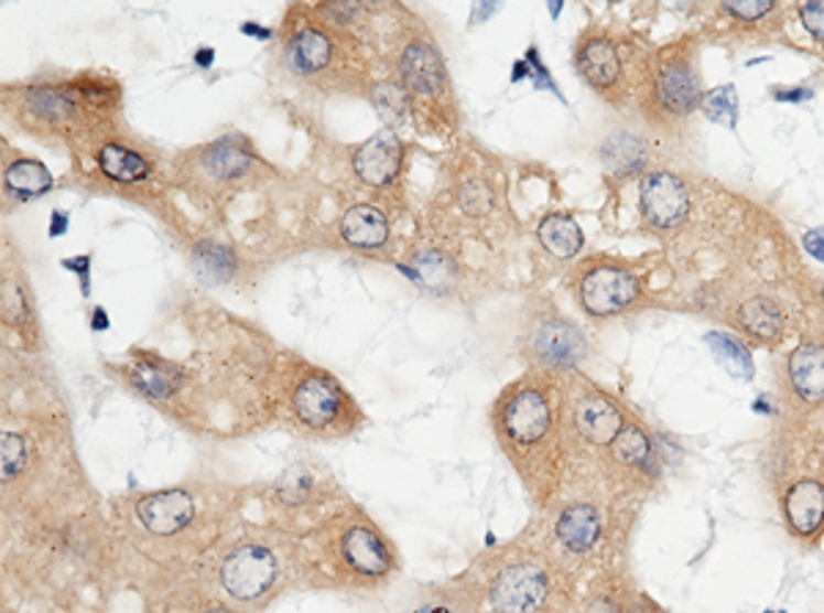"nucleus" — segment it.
I'll return each mask as SVG.
<instances>
[{
  "instance_id": "58836bf2",
  "label": "nucleus",
  "mask_w": 824,
  "mask_h": 613,
  "mask_svg": "<svg viewBox=\"0 0 824 613\" xmlns=\"http://www.w3.org/2000/svg\"><path fill=\"white\" fill-rule=\"evenodd\" d=\"M586 613H618V609L614 603H608V600H594Z\"/></svg>"
},
{
  "instance_id": "c9c22d12",
  "label": "nucleus",
  "mask_w": 824,
  "mask_h": 613,
  "mask_svg": "<svg viewBox=\"0 0 824 613\" xmlns=\"http://www.w3.org/2000/svg\"><path fill=\"white\" fill-rule=\"evenodd\" d=\"M803 245H805V250L814 256V259L824 261V228H814V232L805 234Z\"/></svg>"
},
{
  "instance_id": "2f4dec72",
  "label": "nucleus",
  "mask_w": 824,
  "mask_h": 613,
  "mask_svg": "<svg viewBox=\"0 0 824 613\" xmlns=\"http://www.w3.org/2000/svg\"><path fill=\"white\" fill-rule=\"evenodd\" d=\"M614 454L627 465H638L646 467L651 460V443L640 429L624 427L621 434L614 440Z\"/></svg>"
},
{
  "instance_id": "a211bd4d",
  "label": "nucleus",
  "mask_w": 824,
  "mask_h": 613,
  "mask_svg": "<svg viewBox=\"0 0 824 613\" xmlns=\"http://www.w3.org/2000/svg\"><path fill=\"white\" fill-rule=\"evenodd\" d=\"M55 187L53 174L39 158L3 147V165H0V191H3V209L22 206L47 196Z\"/></svg>"
},
{
  "instance_id": "f3484780",
  "label": "nucleus",
  "mask_w": 824,
  "mask_h": 613,
  "mask_svg": "<svg viewBox=\"0 0 824 613\" xmlns=\"http://www.w3.org/2000/svg\"><path fill=\"white\" fill-rule=\"evenodd\" d=\"M638 289V278L632 272L614 265H599L581 278L577 298L592 316H614L632 305Z\"/></svg>"
},
{
  "instance_id": "0eeeda50",
  "label": "nucleus",
  "mask_w": 824,
  "mask_h": 613,
  "mask_svg": "<svg viewBox=\"0 0 824 613\" xmlns=\"http://www.w3.org/2000/svg\"><path fill=\"white\" fill-rule=\"evenodd\" d=\"M308 572L303 537L281 526H256L226 545L217 561L223 594L239 605H264L289 578Z\"/></svg>"
},
{
  "instance_id": "f8f14e48",
  "label": "nucleus",
  "mask_w": 824,
  "mask_h": 613,
  "mask_svg": "<svg viewBox=\"0 0 824 613\" xmlns=\"http://www.w3.org/2000/svg\"><path fill=\"white\" fill-rule=\"evenodd\" d=\"M547 598V570L531 559L506 561L487 583V603L492 613H539Z\"/></svg>"
},
{
  "instance_id": "5701e85b",
  "label": "nucleus",
  "mask_w": 824,
  "mask_h": 613,
  "mask_svg": "<svg viewBox=\"0 0 824 613\" xmlns=\"http://www.w3.org/2000/svg\"><path fill=\"white\" fill-rule=\"evenodd\" d=\"M555 537L570 553H588L603 537V515L592 504H572L555 520Z\"/></svg>"
},
{
  "instance_id": "aec40b11",
  "label": "nucleus",
  "mask_w": 824,
  "mask_h": 613,
  "mask_svg": "<svg viewBox=\"0 0 824 613\" xmlns=\"http://www.w3.org/2000/svg\"><path fill=\"white\" fill-rule=\"evenodd\" d=\"M577 72L594 92H614L621 80V58H618L616 44L603 33L581 39L577 44Z\"/></svg>"
},
{
  "instance_id": "f03ea898",
  "label": "nucleus",
  "mask_w": 824,
  "mask_h": 613,
  "mask_svg": "<svg viewBox=\"0 0 824 613\" xmlns=\"http://www.w3.org/2000/svg\"><path fill=\"white\" fill-rule=\"evenodd\" d=\"M278 69L294 88L314 97H366L375 64L364 39L327 20L316 3L292 6L278 31Z\"/></svg>"
},
{
  "instance_id": "9b49d317",
  "label": "nucleus",
  "mask_w": 824,
  "mask_h": 613,
  "mask_svg": "<svg viewBox=\"0 0 824 613\" xmlns=\"http://www.w3.org/2000/svg\"><path fill=\"white\" fill-rule=\"evenodd\" d=\"M347 165L355 187L371 193V202L397 198L402 196L404 171H408V147L397 130L382 127L369 141L358 143L349 152Z\"/></svg>"
},
{
  "instance_id": "412c9836",
  "label": "nucleus",
  "mask_w": 824,
  "mask_h": 613,
  "mask_svg": "<svg viewBox=\"0 0 824 613\" xmlns=\"http://www.w3.org/2000/svg\"><path fill=\"white\" fill-rule=\"evenodd\" d=\"M572 421L577 434L594 445H614L624 429L621 410L603 394H583L572 408Z\"/></svg>"
},
{
  "instance_id": "e433bc0d",
  "label": "nucleus",
  "mask_w": 824,
  "mask_h": 613,
  "mask_svg": "<svg viewBox=\"0 0 824 613\" xmlns=\"http://www.w3.org/2000/svg\"><path fill=\"white\" fill-rule=\"evenodd\" d=\"M64 265L72 267V270L80 272L83 294H88V281H91V276H88V272H91V259H88V256H80V259H66Z\"/></svg>"
},
{
  "instance_id": "6ab92c4d",
  "label": "nucleus",
  "mask_w": 824,
  "mask_h": 613,
  "mask_svg": "<svg viewBox=\"0 0 824 613\" xmlns=\"http://www.w3.org/2000/svg\"><path fill=\"white\" fill-rule=\"evenodd\" d=\"M640 209L654 228H673L687 217L690 196L671 171H654L640 182Z\"/></svg>"
},
{
  "instance_id": "a878e982",
  "label": "nucleus",
  "mask_w": 824,
  "mask_h": 613,
  "mask_svg": "<svg viewBox=\"0 0 824 613\" xmlns=\"http://www.w3.org/2000/svg\"><path fill=\"white\" fill-rule=\"evenodd\" d=\"M787 517L803 537L814 534L824 520V487L820 482H798L787 493Z\"/></svg>"
},
{
  "instance_id": "a19ab883",
  "label": "nucleus",
  "mask_w": 824,
  "mask_h": 613,
  "mask_svg": "<svg viewBox=\"0 0 824 613\" xmlns=\"http://www.w3.org/2000/svg\"><path fill=\"white\" fill-rule=\"evenodd\" d=\"M108 327V316H105L102 309L94 311V331H105Z\"/></svg>"
},
{
  "instance_id": "4be33fe9",
  "label": "nucleus",
  "mask_w": 824,
  "mask_h": 613,
  "mask_svg": "<svg viewBox=\"0 0 824 613\" xmlns=\"http://www.w3.org/2000/svg\"><path fill=\"white\" fill-rule=\"evenodd\" d=\"M191 265L193 270H196V276L202 278V281L212 283V287H223V283L237 281L239 270H242V261H239L237 250L215 237L193 239Z\"/></svg>"
},
{
  "instance_id": "ea45409f",
  "label": "nucleus",
  "mask_w": 824,
  "mask_h": 613,
  "mask_svg": "<svg viewBox=\"0 0 824 613\" xmlns=\"http://www.w3.org/2000/svg\"><path fill=\"white\" fill-rule=\"evenodd\" d=\"M196 613H237V611L228 609V605H223V603H215V600H209V603H204Z\"/></svg>"
},
{
  "instance_id": "393cba45",
  "label": "nucleus",
  "mask_w": 824,
  "mask_h": 613,
  "mask_svg": "<svg viewBox=\"0 0 824 613\" xmlns=\"http://www.w3.org/2000/svg\"><path fill=\"white\" fill-rule=\"evenodd\" d=\"M701 88L684 64H665L657 77V103L665 114L684 116L698 105Z\"/></svg>"
},
{
  "instance_id": "6e6552de",
  "label": "nucleus",
  "mask_w": 824,
  "mask_h": 613,
  "mask_svg": "<svg viewBox=\"0 0 824 613\" xmlns=\"http://www.w3.org/2000/svg\"><path fill=\"white\" fill-rule=\"evenodd\" d=\"M278 171L261 158L242 132H226L202 147L185 149L171 160L174 191L187 193L206 209L226 206L234 196L264 185Z\"/></svg>"
},
{
  "instance_id": "20e7f679",
  "label": "nucleus",
  "mask_w": 824,
  "mask_h": 613,
  "mask_svg": "<svg viewBox=\"0 0 824 613\" xmlns=\"http://www.w3.org/2000/svg\"><path fill=\"white\" fill-rule=\"evenodd\" d=\"M303 537L308 572L327 576L347 589H377L399 576V550L360 506L327 512Z\"/></svg>"
},
{
  "instance_id": "9d476101",
  "label": "nucleus",
  "mask_w": 824,
  "mask_h": 613,
  "mask_svg": "<svg viewBox=\"0 0 824 613\" xmlns=\"http://www.w3.org/2000/svg\"><path fill=\"white\" fill-rule=\"evenodd\" d=\"M198 495L191 487L154 490V493L138 495L130 504V526L138 534H143L147 548H154L158 542H176L196 531L198 515Z\"/></svg>"
},
{
  "instance_id": "4c0bfd02",
  "label": "nucleus",
  "mask_w": 824,
  "mask_h": 613,
  "mask_svg": "<svg viewBox=\"0 0 824 613\" xmlns=\"http://www.w3.org/2000/svg\"><path fill=\"white\" fill-rule=\"evenodd\" d=\"M66 226H69V221H66V212H53V223H50V234L53 237H58V234L66 232Z\"/></svg>"
},
{
  "instance_id": "ddd939ff",
  "label": "nucleus",
  "mask_w": 824,
  "mask_h": 613,
  "mask_svg": "<svg viewBox=\"0 0 824 613\" xmlns=\"http://www.w3.org/2000/svg\"><path fill=\"white\" fill-rule=\"evenodd\" d=\"M525 349L536 364L547 369H572L586 358L588 342L564 316H536L528 327Z\"/></svg>"
},
{
  "instance_id": "2eb2a0df",
  "label": "nucleus",
  "mask_w": 824,
  "mask_h": 613,
  "mask_svg": "<svg viewBox=\"0 0 824 613\" xmlns=\"http://www.w3.org/2000/svg\"><path fill=\"white\" fill-rule=\"evenodd\" d=\"M336 239L355 254H386L393 243L391 215L375 202L349 204L336 221Z\"/></svg>"
},
{
  "instance_id": "423d86ee",
  "label": "nucleus",
  "mask_w": 824,
  "mask_h": 613,
  "mask_svg": "<svg viewBox=\"0 0 824 613\" xmlns=\"http://www.w3.org/2000/svg\"><path fill=\"white\" fill-rule=\"evenodd\" d=\"M388 77L408 99L412 127L423 136L448 138L459 130L462 114L448 64L423 22L402 20L388 50Z\"/></svg>"
},
{
  "instance_id": "c85d7f7f",
  "label": "nucleus",
  "mask_w": 824,
  "mask_h": 613,
  "mask_svg": "<svg viewBox=\"0 0 824 613\" xmlns=\"http://www.w3.org/2000/svg\"><path fill=\"white\" fill-rule=\"evenodd\" d=\"M739 325L748 333H753L756 338L772 342V338H778L783 333V314L772 300L753 298L739 309Z\"/></svg>"
},
{
  "instance_id": "4468645a",
  "label": "nucleus",
  "mask_w": 824,
  "mask_h": 613,
  "mask_svg": "<svg viewBox=\"0 0 824 613\" xmlns=\"http://www.w3.org/2000/svg\"><path fill=\"white\" fill-rule=\"evenodd\" d=\"M341 498L338 487L333 484V478H322L314 467L294 465L292 471L283 473L275 482L272 490V501H275V512L286 520H292L297 515V520L303 515L319 509H336V501Z\"/></svg>"
},
{
  "instance_id": "b1692460",
  "label": "nucleus",
  "mask_w": 824,
  "mask_h": 613,
  "mask_svg": "<svg viewBox=\"0 0 824 613\" xmlns=\"http://www.w3.org/2000/svg\"><path fill=\"white\" fill-rule=\"evenodd\" d=\"M451 206H454L459 215H465L467 221H481L495 212V191L481 174L470 169V165H462L454 176H451Z\"/></svg>"
},
{
  "instance_id": "7ed1b4c3",
  "label": "nucleus",
  "mask_w": 824,
  "mask_h": 613,
  "mask_svg": "<svg viewBox=\"0 0 824 613\" xmlns=\"http://www.w3.org/2000/svg\"><path fill=\"white\" fill-rule=\"evenodd\" d=\"M75 160L86 191L147 206L160 221L176 223L171 163L141 136L119 125L94 138Z\"/></svg>"
},
{
  "instance_id": "7c9ffc66",
  "label": "nucleus",
  "mask_w": 824,
  "mask_h": 613,
  "mask_svg": "<svg viewBox=\"0 0 824 613\" xmlns=\"http://www.w3.org/2000/svg\"><path fill=\"white\" fill-rule=\"evenodd\" d=\"M701 108H704L706 119H712L715 125H726V127H737V92L734 86H720L715 92L704 94L701 97Z\"/></svg>"
},
{
  "instance_id": "473e14b6",
  "label": "nucleus",
  "mask_w": 824,
  "mask_h": 613,
  "mask_svg": "<svg viewBox=\"0 0 824 613\" xmlns=\"http://www.w3.org/2000/svg\"><path fill=\"white\" fill-rule=\"evenodd\" d=\"M467 609H470V603L462 598V592H454V589H451V592L429 594L412 613H467Z\"/></svg>"
},
{
  "instance_id": "dca6fc26",
  "label": "nucleus",
  "mask_w": 824,
  "mask_h": 613,
  "mask_svg": "<svg viewBox=\"0 0 824 613\" xmlns=\"http://www.w3.org/2000/svg\"><path fill=\"white\" fill-rule=\"evenodd\" d=\"M408 267L404 272L418 283V287L426 289L429 294H454L462 287V276H465V267H462L459 256L443 245L440 239H421L410 248L408 254Z\"/></svg>"
},
{
  "instance_id": "bb28decb",
  "label": "nucleus",
  "mask_w": 824,
  "mask_h": 613,
  "mask_svg": "<svg viewBox=\"0 0 824 613\" xmlns=\"http://www.w3.org/2000/svg\"><path fill=\"white\" fill-rule=\"evenodd\" d=\"M789 377H792L794 391L809 402L824 399V347L803 344L789 358Z\"/></svg>"
},
{
  "instance_id": "c756f323",
  "label": "nucleus",
  "mask_w": 824,
  "mask_h": 613,
  "mask_svg": "<svg viewBox=\"0 0 824 613\" xmlns=\"http://www.w3.org/2000/svg\"><path fill=\"white\" fill-rule=\"evenodd\" d=\"M706 342L712 344L715 358L720 361L734 377H742V380H750V377H753V361H750L748 349H745L737 338L723 336V333H709Z\"/></svg>"
},
{
  "instance_id": "f257e3e1",
  "label": "nucleus",
  "mask_w": 824,
  "mask_h": 613,
  "mask_svg": "<svg viewBox=\"0 0 824 613\" xmlns=\"http://www.w3.org/2000/svg\"><path fill=\"white\" fill-rule=\"evenodd\" d=\"M121 83L94 69L55 72L3 88V110L17 130L72 154L121 125Z\"/></svg>"
},
{
  "instance_id": "1a4fd4ad",
  "label": "nucleus",
  "mask_w": 824,
  "mask_h": 613,
  "mask_svg": "<svg viewBox=\"0 0 824 613\" xmlns=\"http://www.w3.org/2000/svg\"><path fill=\"white\" fill-rule=\"evenodd\" d=\"M492 429L498 443L522 473L536 465V451L555 429V410L550 391L539 383H514L500 394L492 408Z\"/></svg>"
},
{
  "instance_id": "cd10ccee",
  "label": "nucleus",
  "mask_w": 824,
  "mask_h": 613,
  "mask_svg": "<svg viewBox=\"0 0 824 613\" xmlns=\"http://www.w3.org/2000/svg\"><path fill=\"white\" fill-rule=\"evenodd\" d=\"M536 239L555 259H572L583 248V228L577 226L575 217L555 212V215L542 217L536 228Z\"/></svg>"
},
{
  "instance_id": "79ce46f5",
  "label": "nucleus",
  "mask_w": 824,
  "mask_h": 613,
  "mask_svg": "<svg viewBox=\"0 0 824 613\" xmlns=\"http://www.w3.org/2000/svg\"><path fill=\"white\" fill-rule=\"evenodd\" d=\"M822 294H824V292H822Z\"/></svg>"
},
{
  "instance_id": "72a5a7b5",
  "label": "nucleus",
  "mask_w": 824,
  "mask_h": 613,
  "mask_svg": "<svg viewBox=\"0 0 824 613\" xmlns=\"http://www.w3.org/2000/svg\"><path fill=\"white\" fill-rule=\"evenodd\" d=\"M772 9L770 0H737V3H726L728 14L739 17V20H759Z\"/></svg>"
},
{
  "instance_id": "39448f33",
  "label": "nucleus",
  "mask_w": 824,
  "mask_h": 613,
  "mask_svg": "<svg viewBox=\"0 0 824 613\" xmlns=\"http://www.w3.org/2000/svg\"><path fill=\"white\" fill-rule=\"evenodd\" d=\"M275 416L305 440H347L366 427V412L333 372L281 353L275 358Z\"/></svg>"
},
{
  "instance_id": "f704fd0d",
  "label": "nucleus",
  "mask_w": 824,
  "mask_h": 613,
  "mask_svg": "<svg viewBox=\"0 0 824 613\" xmlns=\"http://www.w3.org/2000/svg\"><path fill=\"white\" fill-rule=\"evenodd\" d=\"M800 17H803V25L814 33L820 42H824V3L816 0V3H803L800 6Z\"/></svg>"
}]
</instances>
